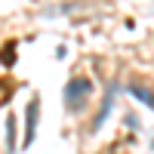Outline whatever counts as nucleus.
<instances>
[{
  "label": "nucleus",
  "instance_id": "nucleus-2",
  "mask_svg": "<svg viewBox=\"0 0 154 154\" xmlns=\"http://www.w3.org/2000/svg\"><path fill=\"white\" fill-rule=\"evenodd\" d=\"M34 126H37V99L28 105V139H25V142H31V139H34Z\"/></svg>",
  "mask_w": 154,
  "mask_h": 154
},
{
  "label": "nucleus",
  "instance_id": "nucleus-1",
  "mask_svg": "<svg viewBox=\"0 0 154 154\" xmlns=\"http://www.w3.org/2000/svg\"><path fill=\"white\" fill-rule=\"evenodd\" d=\"M86 93H89V80L74 77V80H68V86H65V102H68L71 108H80L83 99H86Z\"/></svg>",
  "mask_w": 154,
  "mask_h": 154
}]
</instances>
